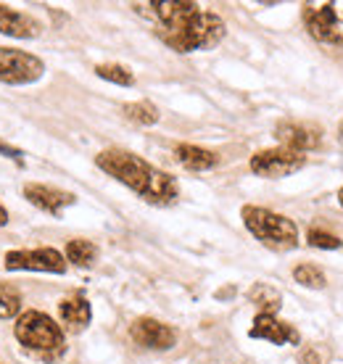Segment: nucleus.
<instances>
[{
  "label": "nucleus",
  "mask_w": 343,
  "mask_h": 364,
  "mask_svg": "<svg viewBox=\"0 0 343 364\" xmlns=\"http://www.w3.org/2000/svg\"><path fill=\"white\" fill-rule=\"evenodd\" d=\"M95 164L106 174H111L114 180L127 185L130 191H135L143 200L154 203V206H169L180 196L177 180L172 174L156 169L154 164H148V161H143L140 156L130 154V151H122V148L100 151L95 156Z\"/></svg>",
  "instance_id": "nucleus-1"
},
{
  "label": "nucleus",
  "mask_w": 343,
  "mask_h": 364,
  "mask_svg": "<svg viewBox=\"0 0 343 364\" xmlns=\"http://www.w3.org/2000/svg\"><path fill=\"white\" fill-rule=\"evenodd\" d=\"M16 341L43 359H56L63 354V330L43 311H27L19 317Z\"/></svg>",
  "instance_id": "nucleus-2"
},
{
  "label": "nucleus",
  "mask_w": 343,
  "mask_h": 364,
  "mask_svg": "<svg viewBox=\"0 0 343 364\" xmlns=\"http://www.w3.org/2000/svg\"><path fill=\"white\" fill-rule=\"evenodd\" d=\"M243 222L248 232L256 240H262L264 246L275 248V251H288L296 248L298 243V228L283 214H275L262 206H246L243 209Z\"/></svg>",
  "instance_id": "nucleus-3"
},
{
  "label": "nucleus",
  "mask_w": 343,
  "mask_h": 364,
  "mask_svg": "<svg viewBox=\"0 0 343 364\" xmlns=\"http://www.w3.org/2000/svg\"><path fill=\"white\" fill-rule=\"evenodd\" d=\"M164 43L180 53H190V50H206L214 48L225 37V24L222 18L214 14H196V16L185 21L182 27L172 29V32H162Z\"/></svg>",
  "instance_id": "nucleus-4"
},
{
  "label": "nucleus",
  "mask_w": 343,
  "mask_h": 364,
  "mask_svg": "<svg viewBox=\"0 0 343 364\" xmlns=\"http://www.w3.org/2000/svg\"><path fill=\"white\" fill-rule=\"evenodd\" d=\"M304 18L312 37L320 43L330 46H343V0L335 3H309L304 6Z\"/></svg>",
  "instance_id": "nucleus-5"
},
{
  "label": "nucleus",
  "mask_w": 343,
  "mask_h": 364,
  "mask_svg": "<svg viewBox=\"0 0 343 364\" xmlns=\"http://www.w3.org/2000/svg\"><path fill=\"white\" fill-rule=\"evenodd\" d=\"M46 72L37 55L19 50V48H0V82L6 85H29L40 80Z\"/></svg>",
  "instance_id": "nucleus-6"
},
{
  "label": "nucleus",
  "mask_w": 343,
  "mask_h": 364,
  "mask_svg": "<svg viewBox=\"0 0 343 364\" xmlns=\"http://www.w3.org/2000/svg\"><path fill=\"white\" fill-rule=\"evenodd\" d=\"M304 166V154H296L290 148H267L251 159V172L259 177H288Z\"/></svg>",
  "instance_id": "nucleus-7"
},
{
  "label": "nucleus",
  "mask_w": 343,
  "mask_h": 364,
  "mask_svg": "<svg viewBox=\"0 0 343 364\" xmlns=\"http://www.w3.org/2000/svg\"><path fill=\"white\" fill-rule=\"evenodd\" d=\"M6 269L21 272H66V259L56 248H35V251H11L6 254Z\"/></svg>",
  "instance_id": "nucleus-8"
},
{
  "label": "nucleus",
  "mask_w": 343,
  "mask_h": 364,
  "mask_svg": "<svg viewBox=\"0 0 343 364\" xmlns=\"http://www.w3.org/2000/svg\"><path fill=\"white\" fill-rule=\"evenodd\" d=\"M275 137L280 140L283 148H290L296 154H307L312 148L320 146V127L309 124V122H296V119H283Z\"/></svg>",
  "instance_id": "nucleus-9"
},
{
  "label": "nucleus",
  "mask_w": 343,
  "mask_h": 364,
  "mask_svg": "<svg viewBox=\"0 0 343 364\" xmlns=\"http://www.w3.org/2000/svg\"><path fill=\"white\" fill-rule=\"evenodd\" d=\"M130 333H132V341H135V343H140V346H145V348H154V351H167V348H172L174 341H177V333H174L169 325H164V322L151 319V317L137 319Z\"/></svg>",
  "instance_id": "nucleus-10"
},
{
  "label": "nucleus",
  "mask_w": 343,
  "mask_h": 364,
  "mask_svg": "<svg viewBox=\"0 0 343 364\" xmlns=\"http://www.w3.org/2000/svg\"><path fill=\"white\" fill-rule=\"evenodd\" d=\"M151 9H154V16L162 24V32H172V29L182 27L196 14H201L199 3H190V0H159V3H151Z\"/></svg>",
  "instance_id": "nucleus-11"
},
{
  "label": "nucleus",
  "mask_w": 343,
  "mask_h": 364,
  "mask_svg": "<svg viewBox=\"0 0 343 364\" xmlns=\"http://www.w3.org/2000/svg\"><path fill=\"white\" fill-rule=\"evenodd\" d=\"M24 196H27L29 203H35L37 209L48 211V214H61L66 206L74 203L72 193L51 188V185H37V182H29L27 188H24Z\"/></svg>",
  "instance_id": "nucleus-12"
},
{
  "label": "nucleus",
  "mask_w": 343,
  "mask_h": 364,
  "mask_svg": "<svg viewBox=\"0 0 343 364\" xmlns=\"http://www.w3.org/2000/svg\"><path fill=\"white\" fill-rule=\"evenodd\" d=\"M251 338H262V341H270V343H278V346L298 343L296 328L288 325V322H280L275 314H259V317L253 319Z\"/></svg>",
  "instance_id": "nucleus-13"
},
{
  "label": "nucleus",
  "mask_w": 343,
  "mask_h": 364,
  "mask_svg": "<svg viewBox=\"0 0 343 364\" xmlns=\"http://www.w3.org/2000/svg\"><path fill=\"white\" fill-rule=\"evenodd\" d=\"M40 21L21 11H14L9 6H0V32L9 37H19V40H29V37L40 35Z\"/></svg>",
  "instance_id": "nucleus-14"
},
{
  "label": "nucleus",
  "mask_w": 343,
  "mask_h": 364,
  "mask_svg": "<svg viewBox=\"0 0 343 364\" xmlns=\"http://www.w3.org/2000/svg\"><path fill=\"white\" fill-rule=\"evenodd\" d=\"M58 311H61L63 325L72 330V333H80V330H85L90 325L93 309L82 296H72V299L61 301V309Z\"/></svg>",
  "instance_id": "nucleus-15"
},
{
  "label": "nucleus",
  "mask_w": 343,
  "mask_h": 364,
  "mask_svg": "<svg viewBox=\"0 0 343 364\" xmlns=\"http://www.w3.org/2000/svg\"><path fill=\"white\" fill-rule=\"evenodd\" d=\"M174 156H177V161L185 169H190V172H206L211 166H217L219 161L217 154H211V151L199 146H177L174 148Z\"/></svg>",
  "instance_id": "nucleus-16"
},
{
  "label": "nucleus",
  "mask_w": 343,
  "mask_h": 364,
  "mask_svg": "<svg viewBox=\"0 0 343 364\" xmlns=\"http://www.w3.org/2000/svg\"><path fill=\"white\" fill-rule=\"evenodd\" d=\"M248 299L251 304H256L262 314H275V311L280 309V293L270 288V285H264V282H256L251 291H248Z\"/></svg>",
  "instance_id": "nucleus-17"
},
{
  "label": "nucleus",
  "mask_w": 343,
  "mask_h": 364,
  "mask_svg": "<svg viewBox=\"0 0 343 364\" xmlns=\"http://www.w3.org/2000/svg\"><path fill=\"white\" fill-rule=\"evenodd\" d=\"M98 256V248L90 240H69L66 243V259L77 267H90Z\"/></svg>",
  "instance_id": "nucleus-18"
},
{
  "label": "nucleus",
  "mask_w": 343,
  "mask_h": 364,
  "mask_svg": "<svg viewBox=\"0 0 343 364\" xmlns=\"http://www.w3.org/2000/svg\"><path fill=\"white\" fill-rule=\"evenodd\" d=\"M125 117L137 122V124H156L159 122V109L148 100H137V103H127Z\"/></svg>",
  "instance_id": "nucleus-19"
},
{
  "label": "nucleus",
  "mask_w": 343,
  "mask_h": 364,
  "mask_svg": "<svg viewBox=\"0 0 343 364\" xmlns=\"http://www.w3.org/2000/svg\"><path fill=\"white\" fill-rule=\"evenodd\" d=\"M19 309H21V296L14 285L9 282H0V319H11L16 317Z\"/></svg>",
  "instance_id": "nucleus-20"
},
{
  "label": "nucleus",
  "mask_w": 343,
  "mask_h": 364,
  "mask_svg": "<svg viewBox=\"0 0 343 364\" xmlns=\"http://www.w3.org/2000/svg\"><path fill=\"white\" fill-rule=\"evenodd\" d=\"M95 74H98L100 80H109V82L122 85V87H130V85L135 82L132 72L122 64H98L95 66Z\"/></svg>",
  "instance_id": "nucleus-21"
},
{
  "label": "nucleus",
  "mask_w": 343,
  "mask_h": 364,
  "mask_svg": "<svg viewBox=\"0 0 343 364\" xmlns=\"http://www.w3.org/2000/svg\"><path fill=\"white\" fill-rule=\"evenodd\" d=\"M296 282H301L304 288H325V272L320 269V267H312V264H298L296 272H293Z\"/></svg>",
  "instance_id": "nucleus-22"
},
{
  "label": "nucleus",
  "mask_w": 343,
  "mask_h": 364,
  "mask_svg": "<svg viewBox=\"0 0 343 364\" xmlns=\"http://www.w3.org/2000/svg\"><path fill=\"white\" fill-rule=\"evenodd\" d=\"M307 240L312 243L315 248H325V251H333V248H341V237H335L330 235V232H325V230H320V228H312L307 232Z\"/></svg>",
  "instance_id": "nucleus-23"
},
{
  "label": "nucleus",
  "mask_w": 343,
  "mask_h": 364,
  "mask_svg": "<svg viewBox=\"0 0 343 364\" xmlns=\"http://www.w3.org/2000/svg\"><path fill=\"white\" fill-rule=\"evenodd\" d=\"M0 154L9 156V159H14L16 164H21V151H16V148L9 146V143H0Z\"/></svg>",
  "instance_id": "nucleus-24"
},
{
  "label": "nucleus",
  "mask_w": 343,
  "mask_h": 364,
  "mask_svg": "<svg viewBox=\"0 0 343 364\" xmlns=\"http://www.w3.org/2000/svg\"><path fill=\"white\" fill-rule=\"evenodd\" d=\"M301 362H304V364H320V359H317V354H312V351H307V354L301 356Z\"/></svg>",
  "instance_id": "nucleus-25"
},
{
  "label": "nucleus",
  "mask_w": 343,
  "mask_h": 364,
  "mask_svg": "<svg viewBox=\"0 0 343 364\" xmlns=\"http://www.w3.org/2000/svg\"><path fill=\"white\" fill-rule=\"evenodd\" d=\"M3 225H9V211L0 206V228H3Z\"/></svg>",
  "instance_id": "nucleus-26"
},
{
  "label": "nucleus",
  "mask_w": 343,
  "mask_h": 364,
  "mask_svg": "<svg viewBox=\"0 0 343 364\" xmlns=\"http://www.w3.org/2000/svg\"><path fill=\"white\" fill-rule=\"evenodd\" d=\"M338 140L343 143V122H341V127H338Z\"/></svg>",
  "instance_id": "nucleus-27"
},
{
  "label": "nucleus",
  "mask_w": 343,
  "mask_h": 364,
  "mask_svg": "<svg viewBox=\"0 0 343 364\" xmlns=\"http://www.w3.org/2000/svg\"><path fill=\"white\" fill-rule=\"evenodd\" d=\"M338 200H341V206H343V188H341V193H338Z\"/></svg>",
  "instance_id": "nucleus-28"
}]
</instances>
